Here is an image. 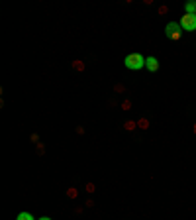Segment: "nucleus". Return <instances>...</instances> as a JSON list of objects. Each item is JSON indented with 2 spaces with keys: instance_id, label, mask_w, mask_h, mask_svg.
Instances as JSON below:
<instances>
[{
  "instance_id": "13",
  "label": "nucleus",
  "mask_w": 196,
  "mask_h": 220,
  "mask_svg": "<svg viewBox=\"0 0 196 220\" xmlns=\"http://www.w3.org/2000/svg\"><path fill=\"white\" fill-rule=\"evenodd\" d=\"M86 191H88V193H94V191H96L94 189V183H86Z\"/></svg>"
},
{
  "instance_id": "17",
  "label": "nucleus",
  "mask_w": 196,
  "mask_h": 220,
  "mask_svg": "<svg viewBox=\"0 0 196 220\" xmlns=\"http://www.w3.org/2000/svg\"><path fill=\"white\" fill-rule=\"evenodd\" d=\"M38 220H51L49 216H41V218H38Z\"/></svg>"
},
{
  "instance_id": "11",
  "label": "nucleus",
  "mask_w": 196,
  "mask_h": 220,
  "mask_svg": "<svg viewBox=\"0 0 196 220\" xmlns=\"http://www.w3.org/2000/svg\"><path fill=\"white\" fill-rule=\"evenodd\" d=\"M122 108H124V110H129V108H132V100H124V102H122Z\"/></svg>"
},
{
  "instance_id": "6",
  "label": "nucleus",
  "mask_w": 196,
  "mask_h": 220,
  "mask_svg": "<svg viewBox=\"0 0 196 220\" xmlns=\"http://www.w3.org/2000/svg\"><path fill=\"white\" fill-rule=\"evenodd\" d=\"M137 128V122L135 120H128L126 124H124V130H128V132H133Z\"/></svg>"
},
{
  "instance_id": "3",
  "label": "nucleus",
  "mask_w": 196,
  "mask_h": 220,
  "mask_svg": "<svg viewBox=\"0 0 196 220\" xmlns=\"http://www.w3.org/2000/svg\"><path fill=\"white\" fill-rule=\"evenodd\" d=\"M178 24L183 28V32H194L196 30V14H184Z\"/></svg>"
},
{
  "instance_id": "12",
  "label": "nucleus",
  "mask_w": 196,
  "mask_h": 220,
  "mask_svg": "<svg viewBox=\"0 0 196 220\" xmlns=\"http://www.w3.org/2000/svg\"><path fill=\"white\" fill-rule=\"evenodd\" d=\"M38 153H39V155H41V153H45V145L39 144V142H38Z\"/></svg>"
},
{
  "instance_id": "16",
  "label": "nucleus",
  "mask_w": 196,
  "mask_h": 220,
  "mask_svg": "<svg viewBox=\"0 0 196 220\" xmlns=\"http://www.w3.org/2000/svg\"><path fill=\"white\" fill-rule=\"evenodd\" d=\"M38 140H39V136H38V134H32V142L38 144Z\"/></svg>"
},
{
  "instance_id": "9",
  "label": "nucleus",
  "mask_w": 196,
  "mask_h": 220,
  "mask_svg": "<svg viewBox=\"0 0 196 220\" xmlns=\"http://www.w3.org/2000/svg\"><path fill=\"white\" fill-rule=\"evenodd\" d=\"M16 220H35V218H33V216L30 214V212H20Z\"/></svg>"
},
{
  "instance_id": "10",
  "label": "nucleus",
  "mask_w": 196,
  "mask_h": 220,
  "mask_svg": "<svg viewBox=\"0 0 196 220\" xmlns=\"http://www.w3.org/2000/svg\"><path fill=\"white\" fill-rule=\"evenodd\" d=\"M73 69H77V71H84V63H83V61H73Z\"/></svg>"
},
{
  "instance_id": "2",
  "label": "nucleus",
  "mask_w": 196,
  "mask_h": 220,
  "mask_svg": "<svg viewBox=\"0 0 196 220\" xmlns=\"http://www.w3.org/2000/svg\"><path fill=\"white\" fill-rule=\"evenodd\" d=\"M165 35L169 39H173V41H178L180 38H183V28H180L178 22H169L167 28H165Z\"/></svg>"
},
{
  "instance_id": "7",
  "label": "nucleus",
  "mask_w": 196,
  "mask_h": 220,
  "mask_svg": "<svg viewBox=\"0 0 196 220\" xmlns=\"http://www.w3.org/2000/svg\"><path fill=\"white\" fill-rule=\"evenodd\" d=\"M137 128H139V130H147L149 128V120L147 118H139V120H137Z\"/></svg>"
},
{
  "instance_id": "4",
  "label": "nucleus",
  "mask_w": 196,
  "mask_h": 220,
  "mask_svg": "<svg viewBox=\"0 0 196 220\" xmlns=\"http://www.w3.org/2000/svg\"><path fill=\"white\" fill-rule=\"evenodd\" d=\"M145 67H147L151 73L159 71V59L157 57H145Z\"/></svg>"
},
{
  "instance_id": "18",
  "label": "nucleus",
  "mask_w": 196,
  "mask_h": 220,
  "mask_svg": "<svg viewBox=\"0 0 196 220\" xmlns=\"http://www.w3.org/2000/svg\"><path fill=\"white\" fill-rule=\"evenodd\" d=\"M192 132H194V134H196V122H194V128H192Z\"/></svg>"
},
{
  "instance_id": "15",
  "label": "nucleus",
  "mask_w": 196,
  "mask_h": 220,
  "mask_svg": "<svg viewBox=\"0 0 196 220\" xmlns=\"http://www.w3.org/2000/svg\"><path fill=\"white\" fill-rule=\"evenodd\" d=\"M167 12H169L167 6H159V14H161V16H163V14H167Z\"/></svg>"
},
{
  "instance_id": "14",
  "label": "nucleus",
  "mask_w": 196,
  "mask_h": 220,
  "mask_svg": "<svg viewBox=\"0 0 196 220\" xmlns=\"http://www.w3.org/2000/svg\"><path fill=\"white\" fill-rule=\"evenodd\" d=\"M114 91H116V92H124L126 89H124V85H116V86H114Z\"/></svg>"
},
{
  "instance_id": "1",
  "label": "nucleus",
  "mask_w": 196,
  "mask_h": 220,
  "mask_svg": "<svg viewBox=\"0 0 196 220\" xmlns=\"http://www.w3.org/2000/svg\"><path fill=\"white\" fill-rule=\"evenodd\" d=\"M124 65L129 71H139V69L145 67V57L141 53H129V55H126Z\"/></svg>"
},
{
  "instance_id": "8",
  "label": "nucleus",
  "mask_w": 196,
  "mask_h": 220,
  "mask_svg": "<svg viewBox=\"0 0 196 220\" xmlns=\"http://www.w3.org/2000/svg\"><path fill=\"white\" fill-rule=\"evenodd\" d=\"M67 196H69V199H77V196H78V191H77L75 187H69V189H67Z\"/></svg>"
},
{
  "instance_id": "5",
  "label": "nucleus",
  "mask_w": 196,
  "mask_h": 220,
  "mask_svg": "<svg viewBox=\"0 0 196 220\" xmlns=\"http://www.w3.org/2000/svg\"><path fill=\"white\" fill-rule=\"evenodd\" d=\"M184 14H196V2L190 0V2L184 4Z\"/></svg>"
}]
</instances>
